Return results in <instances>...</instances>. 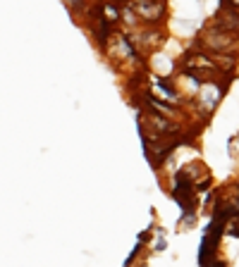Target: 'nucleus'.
<instances>
[{"mask_svg":"<svg viewBox=\"0 0 239 267\" xmlns=\"http://www.w3.org/2000/svg\"><path fill=\"white\" fill-rule=\"evenodd\" d=\"M134 12L141 14V19H146V22H153L158 14L165 12V5H153V2H136V5H134Z\"/></svg>","mask_w":239,"mask_h":267,"instance_id":"1","label":"nucleus"},{"mask_svg":"<svg viewBox=\"0 0 239 267\" xmlns=\"http://www.w3.org/2000/svg\"><path fill=\"white\" fill-rule=\"evenodd\" d=\"M213 65H220L225 72H230L232 67H235V60L230 57V55H223V53H218L215 57H213Z\"/></svg>","mask_w":239,"mask_h":267,"instance_id":"3","label":"nucleus"},{"mask_svg":"<svg viewBox=\"0 0 239 267\" xmlns=\"http://www.w3.org/2000/svg\"><path fill=\"white\" fill-rule=\"evenodd\" d=\"M206 43L211 45L213 50H218V53H220V50H227V48L235 43V39H232V34H223V31H218L213 39H206Z\"/></svg>","mask_w":239,"mask_h":267,"instance_id":"2","label":"nucleus"},{"mask_svg":"<svg viewBox=\"0 0 239 267\" xmlns=\"http://www.w3.org/2000/svg\"><path fill=\"white\" fill-rule=\"evenodd\" d=\"M103 12H106L108 19H103V22H118L120 19V10L118 7H113V5H103Z\"/></svg>","mask_w":239,"mask_h":267,"instance_id":"4","label":"nucleus"}]
</instances>
